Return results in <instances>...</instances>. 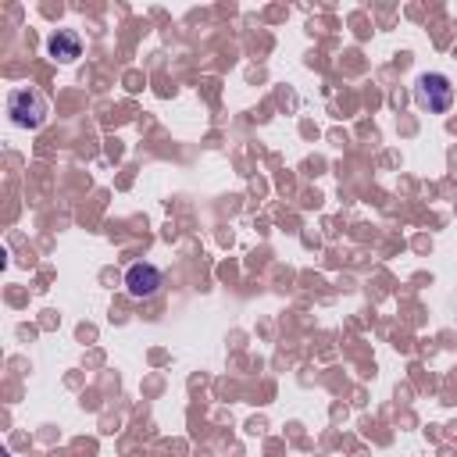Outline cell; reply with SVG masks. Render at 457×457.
I'll return each mask as SVG.
<instances>
[{
    "instance_id": "6da1fadb",
    "label": "cell",
    "mask_w": 457,
    "mask_h": 457,
    "mask_svg": "<svg viewBox=\"0 0 457 457\" xmlns=\"http://www.w3.org/2000/svg\"><path fill=\"white\" fill-rule=\"evenodd\" d=\"M7 114L21 129H39L46 121L50 107H46V96L43 93H36V89H14L7 96Z\"/></svg>"
},
{
    "instance_id": "7a4b0ae2",
    "label": "cell",
    "mask_w": 457,
    "mask_h": 457,
    "mask_svg": "<svg viewBox=\"0 0 457 457\" xmlns=\"http://www.w3.org/2000/svg\"><path fill=\"white\" fill-rule=\"evenodd\" d=\"M414 96H418V104L428 107L432 114H443V111H450V104H453V86H450L446 75L425 71V75L418 79V86H414Z\"/></svg>"
},
{
    "instance_id": "3957f363",
    "label": "cell",
    "mask_w": 457,
    "mask_h": 457,
    "mask_svg": "<svg viewBox=\"0 0 457 457\" xmlns=\"http://www.w3.org/2000/svg\"><path fill=\"white\" fill-rule=\"evenodd\" d=\"M161 286H164V275H161L157 264H150V261H136V264H129V271H125V293H129V296H136V300H150Z\"/></svg>"
},
{
    "instance_id": "277c9868",
    "label": "cell",
    "mask_w": 457,
    "mask_h": 457,
    "mask_svg": "<svg viewBox=\"0 0 457 457\" xmlns=\"http://www.w3.org/2000/svg\"><path fill=\"white\" fill-rule=\"evenodd\" d=\"M46 50H50L54 61L71 64V61L82 54V39H79V32H71V29H57V32L46 39Z\"/></svg>"
}]
</instances>
